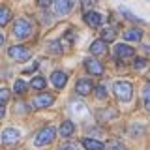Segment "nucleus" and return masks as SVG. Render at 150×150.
<instances>
[{
    "mask_svg": "<svg viewBox=\"0 0 150 150\" xmlns=\"http://www.w3.org/2000/svg\"><path fill=\"white\" fill-rule=\"evenodd\" d=\"M32 32H34V26L28 19H17L13 25V36L17 40H26L28 36H32Z\"/></svg>",
    "mask_w": 150,
    "mask_h": 150,
    "instance_id": "f257e3e1",
    "label": "nucleus"
},
{
    "mask_svg": "<svg viewBox=\"0 0 150 150\" xmlns=\"http://www.w3.org/2000/svg\"><path fill=\"white\" fill-rule=\"evenodd\" d=\"M112 92H115V96L118 98L120 101H129L131 98H133V86H131L129 83H126V81L115 83V86H112Z\"/></svg>",
    "mask_w": 150,
    "mask_h": 150,
    "instance_id": "f03ea898",
    "label": "nucleus"
},
{
    "mask_svg": "<svg viewBox=\"0 0 150 150\" xmlns=\"http://www.w3.org/2000/svg\"><path fill=\"white\" fill-rule=\"evenodd\" d=\"M56 137V129L53 128V126H47V128H43L40 131V133L36 135V141L34 144L36 146H45V144H51Z\"/></svg>",
    "mask_w": 150,
    "mask_h": 150,
    "instance_id": "7ed1b4c3",
    "label": "nucleus"
},
{
    "mask_svg": "<svg viewBox=\"0 0 150 150\" xmlns=\"http://www.w3.org/2000/svg\"><path fill=\"white\" fill-rule=\"evenodd\" d=\"M8 54H9V58H13L15 62H26V60L32 56V53L26 49V47H23V45H13V47H9Z\"/></svg>",
    "mask_w": 150,
    "mask_h": 150,
    "instance_id": "20e7f679",
    "label": "nucleus"
},
{
    "mask_svg": "<svg viewBox=\"0 0 150 150\" xmlns=\"http://www.w3.org/2000/svg\"><path fill=\"white\" fill-rule=\"evenodd\" d=\"M133 54H135V49H133V47H129V45L120 43V45L115 47V56H116L118 60H122V62L131 60V58H133Z\"/></svg>",
    "mask_w": 150,
    "mask_h": 150,
    "instance_id": "39448f33",
    "label": "nucleus"
},
{
    "mask_svg": "<svg viewBox=\"0 0 150 150\" xmlns=\"http://www.w3.org/2000/svg\"><path fill=\"white\" fill-rule=\"evenodd\" d=\"M19 139H21V133H19V129H15V128H6L0 133L2 144H15Z\"/></svg>",
    "mask_w": 150,
    "mask_h": 150,
    "instance_id": "423d86ee",
    "label": "nucleus"
},
{
    "mask_svg": "<svg viewBox=\"0 0 150 150\" xmlns=\"http://www.w3.org/2000/svg\"><path fill=\"white\" fill-rule=\"evenodd\" d=\"M84 21H86L92 28H98V26H101L103 23H105V17H103L101 13H98V11H86Z\"/></svg>",
    "mask_w": 150,
    "mask_h": 150,
    "instance_id": "0eeeda50",
    "label": "nucleus"
},
{
    "mask_svg": "<svg viewBox=\"0 0 150 150\" xmlns=\"http://www.w3.org/2000/svg\"><path fill=\"white\" fill-rule=\"evenodd\" d=\"M71 9H73V0H56L54 2L56 15H68Z\"/></svg>",
    "mask_w": 150,
    "mask_h": 150,
    "instance_id": "6e6552de",
    "label": "nucleus"
},
{
    "mask_svg": "<svg viewBox=\"0 0 150 150\" xmlns=\"http://www.w3.org/2000/svg\"><path fill=\"white\" fill-rule=\"evenodd\" d=\"M84 68H86V71L92 73V75H101L103 73L101 62H98V60H94V58H86V60H84Z\"/></svg>",
    "mask_w": 150,
    "mask_h": 150,
    "instance_id": "1a4fd4ad",
    "label": "nucleus"
},
{
    "mask_svg": "<svg viewBox=\"0 0 150 150\" xmlns=\"http://www.w3.org/2000/svg\"><path fill=\"white\" fill-rule=\"evenodd\" d=\"M54 103V98L51 94H40V96L34 98V105L38 109H43V107H51Z\"/></svg>",
    "mask_w": 150,
    "mask_h": 150,
    "instance_id": "9d476101",
    "label": "nucleus"
},
{
    "mask_svg": "<svg viewBox=\"0 0 150 150\" xmlns=\"http://www.w3.org/2000/svg\"><path fill=\"white\" fill-rule=\"evenodd\" d=\"M94 90V84L92 81H88V79H81V81H77V86H75V92L81 94V96H88Z\"/></svg>",
    "mask_w": 150,
    "mask_h": 150,
    "instance_id": "9b49d317",
    "label": "nucleus"
},
{
    "mask_svg": "<svg viewBox=\"0 0 150 150\" xmlns=\"http://www.w3.org/2000/svg\"><path fill=\"white\" fill-rule=\"evenodd\" d=\"M51 83L54 84V88H64L66 83H68V75H66L64 71H53V75H51Z\"/></svg>",
    "mask_w": 150,
    "mask_h": 150,
    "instance_id": "f8f14e48",
    "label": "nucleus"
},
{
    "mask_svg": "<svg viewBox=\"0 0 150 150\" xmlns=\"http://www.w3.org/2000/svg\"><path fill=\"white\" fill-rule=\"evenodd\" d=\"M90 53L92 54H98V56H103L107 53V43L103 40H96L94 43L90 45Z\"/></svg>",
    "mask_w": 150,
    "mask_h": 150,
    "instance_id": "ddd939ff",
    "label": "nucleus"
},
{
    "mask_svg": "<svg viewBox=\"0 0 150 150\" xmlns=\"http://www.w3.org/2000/svg\"><path fill=\"white\" fill-rule=\"evenodd\" d=\"M83 146L86 148V150H101V148H105V144H103L101 141L86 137V139H83Z\"/></svg>",
    "mask_w": 150,
    "mask_h": 150,
    "instance_id": "4468645a",
    "label": "nucleus"
},
{
    "mask_svg": "<svg viewBox=\"0 0 150 150\" xmlns=\"http://www.w3.org/2000/svg\"><path fill=\"white\" fill-rule=\"evenodd\" d=\"M73 131H75V124L71 120L62 122V126H60V135H62V137H71Z\"/></svg>",
    "mask_w": 150,
    "mask_h": 150,
    "instance_id": "2eb2a0df",
    "label": "nucleus"
},
{
    "mask_svg": "<svg viewBox=\"0 0 150 150\" xmlns=\"http://www.w3.org/2000/svg\"><path fill=\"white\" fill-rule=\"evenodd\" d=\"M141 38H143V32L137 30V28H131V30L124 32V40L126 41H139Z\"/></svg>",
    "mask_w": 150,
    "mask_h": 150,
    "instance_id": "dca6fc26",
    "label": "nucleus"
},
{
    "mask_svg": "<svg viewBox=\"0 0 150 150\" xmlns=\"http://www.w3.org/2000/svg\"><path fill=\"white\" fill-rule=\"evenodd\" d=\"M9 21H11V11L8 8H0V26L8 25Z\"/></svg>",
    "mask_w": 150,
    "mask_h": 150,
    "instance_id": "f3484780",
    "label": "nucleus"
},
{
    "mask_svg": "<svg viewBox=\"0 0 150 150\" xmlns=\"http://www.w3.org/2000/svg\"><path fill=\"white\" fill-rule=\"evenodd\" d=\"M105 150H126V146L120 143V141L112 139V141H109V143L105 144Z\"/></svg>",
    "mask_w": 150,
    "mask_h": 150,
    "instance_id": "a211bd4d",
    "label": "nucleus"
},
{
    "mask_svg": "<svg viewBox=\"0 0 150 150\" xmlns=\"http://www.w3.org/2000/svg\"><path fill=\"white\" fill-rule=\"evenodd\" d=\"M30 84H32V88H36V90H43L45 84H47V81H45L43 77H34Z\"/></svg>",
    "mask_w": 150,
    "mask_h": 150,
    "instance_id": "6ab92c4d",
    "label": "nucleus"
},
{
    "mask_svg": "<svg viewBox=\"0 0 150 150\" xmlns=\"http://www.w3.org/2000/svg\"><path fill=\"white\" fill-rule=\"evenodd\" d=\"M101 36H103V41L107 43V41H112L116 38V32H115V28H105Z\"/></svg>",
    "mask_w": 150,
    "mask_h": 150,
    "instance_id": "aec40b11",
    "label": "nucleus"
},
{
    "mask_svg": "<svg viewBox=\"0 0 150 150\" xmlns=\"http://www.w3.org/2000/svg\"><path fill=\"white\" fill-rule=\"evenodd\" d=\"M13 92H15V94H25L26 92V83L21 81V79L15 81V84H13Z\"/></svg>",
    "mask_w": 150,
    "mask_h": 150,
    "instance_id": "412c9836",
    "label": "nucleus"
},
{
    "mask_svg": "<svg viewBox=\"0 0 150 150\" xmlns=\"http://www.w3.org/2000/svg\"><path fill=\"white\" fill-rule=\"evenodd\" d=\"M143 101H144V107L150 109V86H144V90H143Z\"/></svg>",
    "mask_w": 150,
    "mask_h": 150,
    "instance_id": "4be33fe9",
    "label": "nucleus"
},
{
    "mask_svg": "<svg viewBox=\"0 0 150 150\" xmlns=\"http://www.w3.org/2000/svg\"><path fill=\"white\" fill-rule=\"evenodd\" d=\"M9 100V90L8 88H0V105H4Z\"/></svg>",
    "mask_w": 150,
    "mask_h": 150,
    "instance_id": "5701e85b",
    "label": "nucleus"
},
{
    "mask_svg": "<svg viewBox=\"0 0 150 150\" xmlns=\"http://www.w3.org/2000/svg\"><path fill=\"white\" fill-rule=\"evenodd\" d=\"M96 96L100 98V100H105V96H107V90H105V86H103V84H100V86L96 88Z\"/></svg>",
    "mask_w": 150,
    "mask_h": 150,
    "instance_id": "b1692460",
    "label": "nucleus"
},
{
    "mask_svg": "<svg viewBox=\"0 0 150 150\" xmlns=\"http://www.w3.org/2000/svg\"><path fill=\"white\" fill-rule=\"evenodd\" d=\"M135 68H137V69H143L144 68V66H146V58H137V60H135Z\"/></svg>",
    "mask_w": 150,
    "mask_h": 150,
    "instance_id": "393cba45",
    "label": "nucleus"
},
{
    "mask_svg": "<svg viewBox=\"0 0 150 150\" xmlns=\"http://www.w3.org/2000/svg\"><path fill=\"white\" fill-rule=\"evenodd\" d=\"M49 47H51V53H56V54L62 53V49H60V43H58V41H56V43H51Z\"/></svg>",
    "mask_w": 150,
    "mask_h": 150,
    "instance_id": "a878e982",
    "label": "nucleus"
},
{
    "mask_svg": "<svg viewBox=\"0 0 150 150\" xmlns=\"http://www.w3.org/2000/svg\"><path fill=\"white\" fill-rule=\"evenodd\" d=\"M129 131H131V135H141L144 131V128L143 126H135V128H129Z\"/></svg>",
    "mask_w": 150,
    "mask_h": 150,
    "instance_id": "bb28decb",
    "label": "nucleus"
},
{
    "mask_svg": "<svg viewBox=\"0 0 150 150\" xmlns=\"http://www.w3.org/2000/svg\"><path fill=\"white\" fill-rule=\"evenodd\" d=\"M122 13H124V15H126V17H128V19H129V21H139V19H137V17H135V15H133V13H129V11H128V9H122Z\"/></svg>",
    "mask_w": 150,
    "mask_h": 150,
    "instance_id": "cd10ccee",
    "label": "nucleus"
},
{
    "mask_svg": "<svg viewBox=\"0 0 150 150\" xmlns=\"http://www.w3.org/2000/svg\"><path fill=\"white\" fill-rule=\"evenodd\" d=\"M81 2H83V9H84V11L92 8V0H81Z\"/></svg>",
    "mask_w": 150,
    "mask_h": 150,
    "instance_id": "c85d7f7f",
    "label": "nucleus"
},
{
    "mask_svg": "<svg viewBox=\"0 0 150 150\" xmlns=\"http://www.w3.org/2000/svg\"><path fill=\"white\" fill-rule=\"evenodd\" d=\"M53 2H56V0H40V6L41 8H47V6H51Z\"/></svg>",
    "mask_w": 150,
    "mask_h": 150,
    "instance_id": "c756f323",
    "label": "nucleus"
},
{
    "mask_svg": "<svg viewBox=\"0 0 150 150\" xmlns=\"http://www.w3.org/2000/svg\"><path fill=\"white\" fill-rule=\"evenodd\" d=\"M36 68H38V62H36V64H32L30 68H26V69H25V73H32V71H34Z\"/></svg>",
    "mask_w": 150,
    "mask_h": 150,
    "instance_id": "7c9ffc66",
    "label": "nucleus"
},
{
    "mask_svg": "<svg viewBox=\"0 0 150 150\" xmlns=\"http://www.w3.org/2000/svg\"><path fill=\"white\" fill-rule=\"evenodd\" d=\"M4 115H6V109H4V105H0V120L4 118Z\"/></svg>",
    "mask_w": 150,
    "mask_h": 150,
    "instance_id": "2f4dec72",
    "label": "nucleus"
},
{
    "mask_svg": "<svg viewBox=\"0 0 150 150\" xmlns=\"http://www.w3.org/2000/svg\"><path fill=\"white\" fill-rule=\"evenodd\" d=\"M2 45H4V34L0 32V47H2Z\"/></svg>",
    "mask_w": 150,
    "mask_h": 150,
    "instance_id": "473e14b6",
    "label": "nucleus"
},
{
    "mask_svg": "<svg viewBox=\"0 0 150 150\" xmlns=\"http://www.w3.org/2000/svg\"><path fill=\"white\" fill-rule=\"evenodd\" d=\"M60 150H75L73 146H64V148H60Z\"/></svg>",
    "mask_w": 150,
    "mask_h": 150,
    "instance_id": "72a5a7b5",
    "label": "nucleus"
},
{
    "mask_svg": "<svg viewBox=\"0 0 150 150\" xmlns=\"http://www.w3.org/2000/svg\"><path fill=\"white\" fill-rule=\"evenodd\" d=\"M148 79H150V77H148Z\"/></svg>",
    "mask_w": 150,
    "mask_h": 150,
    "instance_id": "f704fd0d",
    "label": "nucleus"
}]
</instances>
